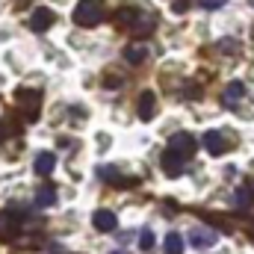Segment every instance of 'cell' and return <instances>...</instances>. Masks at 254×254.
Wrapping results in <instances>:
<instances>
[{"mask_svg":"<svg viewBox=\"0 0 254 254\" xmlns=\"http://www.w3.org/2000/svg\"><path fill=\"white\" fill-rule=\"evenodd\" d=\"M6 133H9V130H6V127H3V122H0V139H3V136H6Z\"/></svg>","mask_w":254,"mask_h":254,"instance_id":"cb8c5ba5","label":"cell"},{"mask_svg":"<svg viewBox=\"0 0 254 254\" xmlns=\"http://www.w3.org/2000/svg\"><path fill=\"white\" fill-rule=\"evenodd\" d=\"M21 222L12 213H0V240H18Z\"/></svg>","mask_w":254,"mask_h":254,"instance_id":"7c38bea8","label":"cell"},{"mask_svg":"<svg viewBox=\"0 0 254 254\" xmlns=\"http://www.w3.org/2000/svg\"><path fill=\"white\" fill-rule=\"evenodd\" d=\"M57 169V157L51 154V151H42L39 157H36V175H51Z\"/></svg>","mask_w":254,"mask_h":254,"instance_id":"4fadbf2b","label":"cell"},{"mask_svg":"<svg viewBox=\"0 0 254 254\" xmlns=\"http://www.w3.org/2000/svg\"><path fill=\"white\" fill-rule=\"evenodd\" d=\"M54 21H57L54 9H48V6H36L33 15H30V30H33V33H45Z\"/></svg>","mask_w":254,"mask_h":254,"instance_id":"8992f818","label":"cell"},{"mask_svg":"<svg viewBox=\"0 0 254 254\" xmlns=\"http://www.w3.org/2000/svg\"><path fill=\"white\" fill-rule=\"evenodd\" d=\"M249 3H252V6H254V0H249Z\"/></svg>","mask_w":254,"mask_h":254,"instance_id":"4316f807","label":"cell"},{"mask_svg":"<svg viewBox=\"0 0 254 254\" xmlns=\"http://www.w3.org/2000/svg\"><path fill=\"white\" fill-rule=\"evenodd\" d=\"M231 145H234V136H228V133H222V130H207V133H204V148H207L213 157L228 154Z\"/></svg>","mask_w":254,"mask_h":254,"instance_id":"3957f363","label":"cell"},{"mask_svg":"<svg viewBox=\"0 0 254 254\" xmlns=\"http://www.w3.org/2000/svg\"><path fill=\"white\" fill-rule=\"evenodd\" d=\"M222 3H225V0H204L201 6H207V9H216V6H222Z\"/></svg>","mask_w":254,"mask_h":254,"instance_id":"7402d4cb","label":"cell"},{"mask_svg":"<svg viewBox=\"0 0 254 254\" xmlns=\"http://www.w3.org/2000/svg\"><path fill=\"white\" fill-rule=\"evenodd\" d=\"M184 163H187V157H181L178 151H163V157H160V166H163V172L169 175V178H178V175H184Z\"/></svg>","mask_w":254,"mask_h":254,"instance_id":"52a82bcc","label":"cell"},{"mask_svg":"<svg viewBox=\"0 0 254 254\" xmlns=\"http://www.w3.org/2000/svg\"><path fill=\"white\" fill-rule=\"evenodd\" d=\"M154 243H157V240H154V231H151V228H142V234H139V249H142V252H151Z\"/></svg>","mask_w":254,"mask_h":254,"instance_id":"d6986e66","label":"cell"},{"mask_svg":"<svg viewBox=\"0 0 254 254\" xmlns=\"http://www.w3.org/2000/svg\"><path fill=\"white\" fill-rule=\"evenodd\" d=\"M249 187H252V192H254V181H252V184H249Z\"/></svg>","mask_w":254,"mask_h":254,"instance_id":"484cf974","label":"cell"},{"mask_svg":"<svg viewBox=\"0 0 254 254\" xmlns=\"http://www.w3.org/2000/svg\"><path fill=\"white\" fill-rule=\"evenodd\" d=\"M15 104L24 116V122H36L42 116V92H33V89H18L15 92Z\"/></svg>","mask_w":254,"mask_h":254,"instance_id":"7a4b0ae2","label":"cell"},{"mask_svg":"<svg viewBox=\"0 0 254 254\" xmlns=\"http://www.w3.org/2000/svg\"><path fill=\"white\" fill-rule=\"evenodd\" d=\"M157 21H160V15H157L154 9H136V18H133V24H130V33H133V36H148V33L157 27Z\"/></svg>","mask_w":254,"mask_h":254,"instance_id":"277c9868","label":"cell"},{"mask_svg":"<svg viewBox=\"0 0 254 254\" xmlns=\"http://www.w3.org/2000/svg\"><path fill=\"white\" fill-rule=\"evenodd\" d=\"M175 12H187V0H178L175 3Z\"/></svg>","mask_w":254,"mask_h":254,"instance_id":"603a6c76","label":"cell"},{"mask_svg":"<svg viewBox=\"0 0 254 254\" xmlns=\"http://www.w3.org/2000/svg\"><path fill=\"white\" fill-rule=\"evenodd\" d=\"M169 148H172V151H178L181 157H187V160H190L192 154H195V148H198V142H195V136H192V133H187V130H178V133L169 139Z\"/></svg>","mask_w":254,"mask_h":254,"instance_id":"5b68a950","label":"cell"},{"mask_svg":"<svg viewBox=\"0 0 254 254\" xmlns=\"http://www.w3.org/2000/svg\"><path fill=\"white\" fill-rule=\"evenodd\" d=\"M92 225H95V231H101V234H113V231L119 228V219H116L113 210H95V213H92Z\"/></svg>","mask_w":254,"mask_h":254,"instance_id":"9c48e42d","label":"cell"},{"mask_svg":"<svg viewBox=\"0 0 254 254\" xmlns=\"http://www.w3.org/2000/svg\"><path fill=\"white\" fill-rule=\"evenodd\" d=\"M36 204H39V207H54V204H57V187L42 184L39 192H36Z\"/></svg>","mask_w":254,"mask_h":254,"instance_id":"5bb4252c","label":"cell"},{"mask_svg":"<svg viewBox=\"0 0 254 254\" xmlns=\"http://www.w3.org/2000/svg\"><path fill=\"white\" fill-rule=\"evenodd\" d=\"M163 249H166V254H184V240H181V234L172 231V234L166 237V246H163Z\"/></svg>","mask_w":254,"mask_h":254,"instance_id":"ac0fdd59","label":"cell"},{"mask_svg":"<svg viewBox=\"0 0 254 254\" xmlns=\"http://www.w3.org/2000/svg\"><path fill=\"white\" fill-rule=\"evenodd\" d=\"M136 113H139L142 122H151V119L157 116V95H154V92H142V95H139V107H136Z\"/></svg>","mask_w":254,"mask_h":254,"instance_id":"30bf717a","label":"cell"},{"mask_svg":"<svg viewBox=\"0 0 254 254\" xmlns=\"http://www.w3.org/2000/svg\"><path fill=\"white\" fill-rule=\"evenodd\" d=\"M133 18H136V9H133V6H122V12H119V18H116V21H119V24H122V27H130V24H133Z\"/></svg>","mask_w":254,"mask_h":254,"instance_id":"ffe728a7","label":"cell"},{"mask_svg":"<svg viewBox=\"0 0 254 254\" xmlns=\"http://www.w3.org/2000/svg\"><path fill=\"white\" fill-rule=\"evenodd\" d=\"M190 243L195 246V249L207 252V249L216 246V231H210V228H204V225H195V228L190 231Z\"/></svg>","mask_w":254,"mask_h":254,"instance_id":"ba28073f","label":"cell"},{"mask_svg":"<svg viewBox=\"0 0 254 254\" xmlns=\"http://www.w3.org/2000/svg\"><path fill=\"white\" fill-rule=\"evenodd\" d=\"M151 51H148V45H127L125 48V60L130 65H139V63H145V57H148Z\"/></svg>","mask_w":254,"mask_h":254,"instance_id":"9a60e30c","label":"cell"},{"mask_svg":"<svg viewBox=\"0 0 254 254\" xmlns=\"http://www.w3.org/2000/svg\"><path fill=\"white\" fill-rule=\"evenodd\" d=\"M252 198H254L252 187H249V190L243 187V190H237V192H234V207H237V210H243V207L249 210V207H252Z\"/></svg>","mask_w":254,"mask_h":254,"instance_id":"e0dca14e","label":"cell"},{"mask_svg":"<svg viewBox=\"0 0 254 254\" xmlns=\"http://www.w3.org/2000/svg\"><path fill=\"white\" fill-rule=\"evenodd\" d=\"M104 15H107L104 0H80L74 6V12H71V21L77 27H98L104 21Z\"/></svg>","mask_w":254,"mask_h":254,"instance_id":"6da1fadb","label":"cell"},{"mask_svg":"<svg viewBox=\"0 0 254 254\" xmlns=\"http://www.w3.org/2000/svg\"><path fill=\"white\" fill-rule=\"evenodd\" d=\"M246 95V83H240V80H234V83H228L225 86V92H222V104L228 107V110H234L237 107V101Z\"/></svg>","mask_w":254,"mask_h":254,"instance_id":"8fae6325","label":"cell"},{"mask_svg":"<svg viewBox=\"0 0 254 254\" xmlns=\"http://www.w3.org/2000/svg\"><path fill=\"white\" fill-rule=\"evenodd\" d=\"M104 86H107V89H119V86H122V77H119L116 71H110V74L104 77Z\"/></svg>","mask_w":254,"mask_h":254,"instance_id":"44dd1931","label":"cell"},{"mask_svg":"<svg viewBox=\"0 0 254 254\" xmlns=\"http://www.w3.org/2000/svg\"><path fill=\"white\" fill-rule=\"evenodd\" d=\"M98 175H101V181H107V184H113V187H130V184H133L130 178H119V172H116V169H110V166H107V169L101 166V169H98Z\"/></svg>","mask_w":254,"mask_h":254,"instance_id":"2e32d148","label":"cell"},{"mask_svg":"<svg viewBox=\"0 0 254 254\" xmlns=\"http://www.w3.org/2000/svg\"><path fill=\"white\" fill-rule=\"evenodd\" d=\"M110 254H127V252H125V249H119V252H110Z\"/></svg>","mask_w":254,"mask_h":254,"instance_id":"d4e9b609","label":"cell"}]
</instances>
